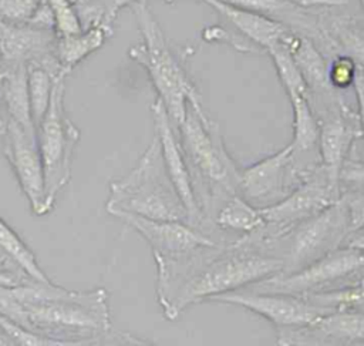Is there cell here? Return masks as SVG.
I'll use <instances>...</instances> for the list:
<instances>
[{
	"mask_svg": "<svg viewBox=\"0 0 364 346\" xmlns=\"http://www.w3.org/2000/svg\"><path fill=\"white\" fill-rule=\"evenodd\" d=\"M0 313L38 335L71 345H142L124 333H112L108 293L104 288L68 290L53 282L27 281L0 288Z\"/></svg>",
	"mask_w": 364,
	"mask_h": 346,
	"instance_id": "cell-1",
	"label": "cell"
},
{
	"mask_svg": "<svg viewBox=\"0 0 364 346\" xmlns=\"http://www.w3.org/2000/svg\"><path fill=\"white\" fill-rule=\"evenodd\" d=\"M279 255L256 251L255 245L242 239L229 248H218L206 256L181 285L164 310L166 319H176L182 310L212 296L243 289L283 271Z\"/></svg>",
	"mask_w": 364,
	"mask_h": 346,
	"instance_id": "cell-2",
	"label": "cell"
},
{
	"mask_svg": "<svg viewBox=\"0 0 364 346\" xmlns=\"http://www.w3.org/2000/svg\"><path fill=\"white\" fill-rule=\"evenodd\" d=\"M114 216L136 231L151 246L158 272L156 298L162 310L195 268L220 246L182 221H158L127 212Z\"/></svg>",
	"mask_w": 364,
	"mask_h": 346,
	"instance_id": "cell-3",
	"label": "cell"
},
{
	"mask_svg": "<svg viewBox=\"0 0 364 346\" xmlns=\"http://www.w3.org/2000/svg\"><path fill=\"white\" fill-rule=\"evenodd\" d=\"M105 209L111 215L127 212L188 224V211L166 171L156 135L131 172L109 185Z\"/></svg>",
	"mask_w": 364,
	"mask_h": 346,
	"instance_id": "cell-4",
	"label": "cell"
},
{
	"mask_svg": "<svg viewBox=\"0 0 364 346\" xmlns=\"http://www.w3.org/2000/svg\"><path fill=\"white\" fill-rule=\"evenodd\" d=\"M131 9L135 14L142 41L132 46L128 54L146 70L158 94L156 98L164 104L176 130L185 120L188 105L202 108L200 97L169 50L165 36L145 0L134 3Z\"/></svg>",
	"mask_w": 364,
	"mask_h": 346,
	"instance_id": "cell-5",
	"label": "cell"
},
{
	"mask_svg": "<svg viewBox=\"0 0 364 346\" xmlns=\"http://www.w3.org/2000/svg\"><path fill=\"white\" fill-rule=\"evenodd\" d=\"M64 80L65 75L55 77L50 104L36 127V140L44 169L46 195L51 209L57 194L70 181L73 155L80 141V130L64 110Z\"/></svg>",
	"mask_w": 364,
	"mask_h": 346,
	"instance_id": "cell-6",
	"label": "cell"
},
{
	"mask_svg": "<svg viewBox=\"0 0 364 346\" xmlns=\"http://www.w3.org/2000/svg\"><path fill=\"white\" fill-rule=\"evenodd\" d=\"M176 132L189 169L228 196L237 194L239 169L228 155L218 127L203 110L188 105Z\"/></svg>",
	"mask_w": 364,
	"mask_h": 346,
	"instance_id": "cell-7",
	"label": "cell"
},
{
	"mask_svg": "<svg viewBox=\"0 0 364 346\" xmlns=\"http://www.w3.org/2000/svg\"><path fill=\"white\" fill-rule=\"evenodd\" d=\"M340 196V185L333 182L318 164L284 198L260 208L264 225L243 238L253 245L274 242L291 226L321 212Z\"/></svg>",
	"mask_w": 364,
	"mask_h": 346,
	"instance_id": "cell-8",
	"label": "cell"
},
{
	"mask_svg": "<svg viewBox=\"0 0 364 346\" xmlns=\"http://www.w3.org/2000/svg\"><path fill=\"white\" fill-rule=\"evenodd\" d=\"M364 281V251L340 246L291 273H277L249 289L294 296L331 290Z\"/></svg>",
	"mask_w": 364,
	"mask_h": 346,
	"instance_id": "cell-9",
	"label": "cell"
},
{
	"mask_svg": "<svg viewBox=\"0 0 364 346\" xmlns=\"http://www.w3.org/2000/svg\"><path fill=\"white\" fill-rule=\"evenodd\" d=\"M347 234L348 215L344 199L340 196L321 212L296 224L276 239L283 241L286 246L280 255L284 262L280 273L299 271L340 248Z\"/></svg>",
	"mask_w": 364,
	"mask_h": 346,
	"instance_id": "cell-10",
	"label": "cell"
},
{
	"mask_svg": "<svg viewBox=\"0 0 364 346\" xmlns=\"http://www.w3.org/2000/svg\"><path fill=\"white\" fill-rule=\"evenodd\" d=\"M208 300L236 305L252 310L253 313L260 315L262 318L272 322L277 330L310 326L321 316L333 312L331 309L314 305L301 296L259 292L253 289H236L228 293L212 296Z\"/></svg>",
	"mask_w": 364,
	"mask_h": 346,
	"instance_id": "cell-11",
	"label": "cell"
},
{
	"mask_svg": "<svg viewBox=\"0 0 364 346\" xmlns=\"http://www.w3.org/2000/svg\"><path fill=\"white\" fill-rule=\"evenodd\" d=\"M4 135V155L24 192L33 214L37 216L51 211L46 195L44 169L36 140V130H26L7 120Z\"/></svg>",
	"mask_w": 364,
	"mask_h": 346,
	"instance_id": "cell-12",
	"label": "cell"
},
{
	"mask_svg": "<svg viewBox=\"0 0 364 346\" xmlns=\"http://www.w3.org/2000/svg\"><path fill=\"white\" fill-rule=\"evenodd\" d=\"M301 178L293 164L291 147L280 151L239 171L237 194L257 208L269 206L284 198Z\"/></svg>",
	"mask_w": 364,
	"mask_h": 346,
	"instance_id": "cell-13",
	"label": "cell"
},
{
	"mask_svg": "<svg viewBox=\"0 0 364 346\" xmlns=\"http://www.w3.org/2000/svg\"><path fill=\"white\" fill-rule=\"evenodd\" d=\"M54 41V30L0 20V64L38 63L53 75L64 74L53 53Z\"/></svg>",
	"mask_w": 364,
	"mask_h": 346,
	"instance_id": "cell-14",
	"label": "cell"
},
{
	"mask_svg": "<svg viewBox=\"0 0 364 346\" xmlns=\"http://www.w3.org/2000/svg\"><path fill=\"white\" fill-rule=\"evenodd\" d=\"M151 111L155 122V135L158 137L161 144L162 158L166 171L188 211V224L195 226L200 221L202 212L193 187L192 172L182 151L178 132L159 98L154 101V104L151 105Z\"/></svg>",
	"mask_w": 364,
	"mask_h": 346,
	"instance_id": "cell-15",
	"label": "cell"
},
{
	"mask_svg": "<svg viewBox=\"0 0 364 346\" xmlns=\"http://www.w3.org/2000/svg\"><path fill=\"white\" fill-rule=\"evenodd\" d=\"M313 112L318 122L320 165L326 169L330 179L338 184L341 165L347 159L353 140L360 132L358 118L353 121L351 114L337 101L316 108Z\"/></svg>",
	"mask_w": 364,
	"mask_h": 346,
	"instance_id": "cell-16",
	"label": "cell"
},
{
	"mask_svg": "<svg viewBox=\"0 0 364 346\" xmlns=\"http://www.w3.org/2000/svg\"><path fill=\"white\" fill-rule=\"evenodd\" d=\"M213 10H216L225 20H228L233 27L247 38L252 44H256L259 48L267 51L269 47L276 44L277 41L283 40L289 33L284 24L277 20H273L269 16L243 10L220 0H199Z\"/></svg>",
	"mask_w": 364,
	"mask_h": 346,
	"instance_id": "cell-17",
	"label": "cell"
},
{
	"mask_svg": "<svg viewBox=\"0 0 364 346\" xmlns=\"http://www.w3.org/2000/svg\"><path fill=\"white\" fill-rule=\"evenodd\" d=\"M284 43L287 44L290 54L306 83L307 95L314 93L316 104L336 100V95L333 94L334 88L328 81V67L323 54L316 48V46L307 37L296 36L291 31L284 37Z\"/></svg>",
	"mask_w": 364,
	"mask_h": 346,
	"instance_id": "cell-18",
	"label": "cell"
},
{
	"mask_svg": "<svg viewBox=\"0 0 364 346\" xmlns=\"http://www.w3.org/2000/svg\"><path fill=\"white\" fill-rule=\"evenodd\" d=\"M0 104L7 120L26 130H34L27 88V64H0Z\"/></svg>",
	"mask_w": 364,
	"mask_h": 346,
	"instance_id": "cell-19",
	"label": "cell"
},
{
	"mask_svg": "<svg viewBox=\"0 0 364 346\" xmlns=\"http://www.w3.org/2000/svg\"><path fill=\"white\" fill-rule=\"evenodd\" d=\"M114 31L95 24L75 34H55L54 57L60 70L67 75L78 63L104 46Z\"/></svg>",
	"mask_w": 364,
	"mask_h": 346,
	"instance_id": "cell-20",
	"label": "cell"
},
{
	"mask_svg": "<svg viewBox=\"0 0 364 346\" xmlns=\"http://www.w3.org/2000/svg\"><path fill=\"white\" fill-rule=\"evenodd\" d=\"M215 222L222 229L252 234L264 225L260 208L246 201L242 195L228 196L225 205L218 211Z\"/></svg>",
	"mask_w": 364,
	"mask_h": 346,
	"instance_id": "cell-21",
	"label": "cell"
},
{
	"mask_svg": "<svg viewBox=\"0 0 364 346\" xmlns=\"http://www.w3.org/2000/svg\"><path fill=\"white\" fill-rule=\"evenodd\" d=\"M55 75L38 63L27 64V88L30 100V111L34 130L44 117L50 104L51 91Z\"/></svg>",
	"mask_w": 364,
	"mask_h": 346,
	"instance_id": "cell-22",
	"label": "cell"
},
{
	"mask_svg": "<svg viewBox=\"0 0 364 346\" xmlns=\"http://www.w3.org/2000/svg\"><path fill=\"white\" fill-rule=\"evenodd\" d=\"M0 248L24 271L27 276L37 282H51L37 263L34 253L20 239V236L0 218Z\"/></svg>",
	"mask_w": 364,
	"mask_h": 346,
	"instance_id": "cell-23",
	"label": "cell"
},
{
	"mask_svg": "<svg viewBox=\"0 0 364 346\" xmlns=\"http://www.w3.org/2000/svg\"><path fill=\"white\" fill-rule=\"evenodd\" d=\"M267 53L272 57L279 80L286 90L289 98L294 95H307L306 83L290 54L287 44L284 43V38L269 47Z\"/></svg>",
	"mask_w": 364,
	"mask_h": 346,
	"instance_id": "cell-24",
	"label": "cell"
},
{
	"mask_svg": "<svg viewBox=\"0 0 364 346\" xmlns=\"http://www.w3.org/2000/svg\"><path fill=\"white\" fill-rule=\"evenodd\" d=\"M141 0H81L74 3L80 14L82 28L100 24L114 31V21L118 13Z\"/></svg>",
	"mask_w": 364,
	"mask_h": 346,
	"instance_id": "cell-25",
	"label": "cell"
},
{
	"mask_svg": "<svg viewBox=\"0 0 364 346\" xmlns=\"http://www.w3.org/2000/svg\"><path fill=\"white\" fill-rule=\"evenodd\" d=\"M54 17L55 34H75L82 31V23L73 0H46Z\"/></svg>",
	"mask_w": 364,
	"mask_h": 346,
	"instance_id": "cell-26",
	"label": "cell"
},
{
	"mask_svg": "<svg viewBox=\"0 0 364 346\" xmlns=\"http://www.w3.org/2000/svg\"><path fill=\"white\" fill-rule=\"evenodd\" d=\"M0 327L11 345L20 346H67L64 342L31 332L0 313Z\"/></svg>",
	"mask_w": 364,
	"mask_h": 346,
	"instance_id": "cell-27",
	"label": "cell"
},
{
	"mask_svg": "<svg viewBox=\"0 0 364 346\" xmlns=\"http://www.w3.org/2000/svg\"><path fill=\"white\" fill-rule=\"evenodd\" d=\"M358 65L350 56H338L328 67V81L334 90H344L353 85Z\"/></svg>",
	"mask_w": 364,
	"mask_h": 346,
	"instance_id": "cell-28",
	"label": "cell"
},
{
	"mask_svg": "<svg viewBox=\"0 0 364 346\" xmlns=\"http://www.w3.org/2000/svg\"><path fill=\"white\" fill-rule=\"evenodd\" d=\"M40 0H0V20L9 23H27Z\"/></svg>",
	"mask_w": 364,
	"mask_h": 346,
	"instance_id": "cell-29",
	"label": "cell"
},
{
	"mask_svg": "<svg viewBox=\"0 0 364 346\" xmlns=\"http://www.w3.org/2000/svg\"><path fill=\"white\" fill-rule=\"evenodd\" d=\"M338 184L341 192H364V161L347 158L341 165L338 174Z\"/></svg>",
	"mask_w": 364,
	"mask_h": 346,
	"instance_id": "cell-30",
	"label": "cell"
},
{
	"mask_svg": "<svg viewBox=\"0 0 364 346\" xmlns=\"http://www.w3.org/2000/svg\"><path fill=\"white\" fill-rule=\"evenodd\" d=\"M223 3H228L230 6L260 13L264 16H273V14H280L289 10L297 9L296 6L284 1V0H220Z\"/></svg>",
	"mask_w": 364,
	"mask_h": 346,
	"instance_id": "cell-31",
	"label": "cell"
},
{
	"mask_svg": "<svg viewBox=\"0 0 364 346\" xmlns=\"http://www.w3.org/2000/svg\"><path fill=\"white\" fill-rule=\"evenodd\" d=\"M348 215V234L364 228V192H341Z\"/></svg>",
	"mask_w": 364,
	"mask_h": 346,
	"instance_id": "cell-32",
	"label": "cell"
},
{
	"mask_svg": "<svg viewBox=\"0 0 364 346\" xmlns=\"http://www.w3.org/2000/svg\"><path fill=\"white\" fill-rule=\"evenodd\" d=\"M28 24L38 27V28H46V30H54V17L51 13V9L46 0H40L37 9L34 10L33 16L27 21Z\"/></svg>",
	"mask_w": 364,
	"mask_h": 346,
	"instance_id": "cell-33",
	"label": "cell"
},
{
	"mask_svg": "<svg viewBox=\"0 0 364 346\" xmlns=\"http://www.w3.org/2000/svg\"><path fill=\"white\" fill-rule=\"evenodd\" d=\"M357 105H358V124H360V132L364 137V75L358 70L353 83Z\"/></svg>",
	"mask_w": 364,
	"mask_h": 346,
	"instance_id": "cell-34",
	"label": "cell"
},
{
	"mask_svg": "<svg viewBox=\"0 0 364 346\" xmlns=\"http://www.w3.org/2000/svg\"><path fill=\"white\" fill-rule=\"evenodd\" d=\"M27 281H31V278L27 276L23 271L0 269V288H13Z\"/></svg>",
	"mask_w": 364,
	"mask_h": 346,
	"instance_id": "cell-35",
	"label": "cell"
},
{
	"mask_svg": "<svg viewBox=\"0 0 364 346\" xmlns=\"http://www.w3.org/2000/svg\"><path fill=\"white\" fill-rule=\"evenodd\" d=\"M296 7H337V6H344L348 3V0H284Z\"/></svg>",
	"mask_w": 364,
	"mask_h": 346,
	"instance_id": "cell-36",
	"label": "cell"
},
{
	"mask_svg": "<svg viewBox=\"0 0 364 346\" xmlns=\"http://www.w3.org/2000/svg\"><path fill=\"white\" fill-rule=\"evenodd\" d=\"M341 246H347V248H354V249L364 251V228L347 234V236L344 238Z\"/></svg>",
	"mask_w": 364,
	"mask_h": 346,
	"instance_id": "cell-37",
	"label": "cell"
},
{
	"mask_svg": "<svg viewBox=\"0 0 364 346\" xmlns=\"http://www.w3.org/2000/svg\"><path fill=\"white\" fill-rule=\"evenodd\" d=\"M0 269H7V271H21L16 262L0 248ZM24 272V271H23Z\"/></svg>",
	"mask_w": 364,
	"mask_h": 346,
	"instance_id": "cell-38",
	"label": "cell"
},
{
	"mask_svg": "<svg viewBox=\"0 0 364 346\" xmlns=\"http://www.w3.org/2000/svg\"><path fill=\"white\" fill-rule=\"evenodd\" d=\"M11 343H10V340H9V337L6 336V333L1 330V327H0V346H10Z\"/></svg>",
	"mask_w": 364,
	"mask_h": 346,
	"instance_id": "cell-39",
	"label": "cell"
},
{
	"mask_svg": "<svg viewBox=\"0 0 364 346\" xmlns=\"http://www.w3.org/2000/svg\"><path fill=\"white\" fill-rule=\"evenodd\" d=\"M360 6H361V9H363V11H364V0H360Z\"/></svg>",
	"mask_w": 364,
	"mask_h": 346,
	"instance_id": "cell-40",
	"label": "cell"
},
{
	"mask_svg": "<svg viewBox=\"0 0 364 346\" xmlns=\"http://www.w3.org/2000/svg\"><path fill=\"white\" fill-rule=\"evenodd\" d=\"M358 70H360V68H358ZM360 71H361V73H363V75H364V70H360Z\"/></svg>",
	"mask_w": 364,
	"mask_h": 346,
	"instance_id": "cell-41",
	"label": "cell"
},
{
	"mask_svg": "<svg viewBox=\"0 0 364 346\" xmlns=\"http://www.w3.org/2000/svg\"><path fill=\"white\" fill-rule=\"evenodd\" d=\"M73 1H74V3H77V1H81V0H73Z\"/></svg>",
	"mask_w": 364,
	"mask_h": 346,
	"instance_id": "cell-42",
	"label": "cell"
}]
</instances>
